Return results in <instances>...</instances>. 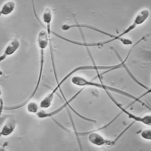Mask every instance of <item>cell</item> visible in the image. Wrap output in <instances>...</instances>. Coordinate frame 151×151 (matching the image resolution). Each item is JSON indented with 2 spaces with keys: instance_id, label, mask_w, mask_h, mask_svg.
Instances as JSON below:
<instances>
[{
  "instance_id": "cell-1",
  "label": "cell",
  "mask_w": 151,
  "mask_h": 151,
  "mask_svg": "<svg viewBox=\"0 0 151 151\" xmlns=\"http://www.w3.org/2000/svg\"><path fill=\"white\" fill-rule=\"evenodd\" d=\"M145 22V19L144 18L140 15V14H137L136 16L134 19V22L133 24H131L130 26L128 27L125 31L120 34L119 35H117L115 38H112L111 40H108L104 41L99 42H80L75 41L73 40H70L65 38L63 36H61L60 35L52 32V34L63 40L67 42H70V43H73L75 45H78V46H83V47H99V46H103L104 45H106L107 44H109L111 42H113L116 40H119L120 41L123 45H131L133 44V42L132 40L128 39H125V38H122V36L125 35L127 34L128 33L130 32L131 31H133L135 28H136L137 25L142 24Z\"/></svg>"
},
{
  "instance_id": "cell-2",
  "label": "cell",
  "mask_w": 151,
  "mask_h": 151,
  "mask_svg": "<svg viewBox=\"0 0 151 151\" xmlns=\"http://www.w3.org/2000/svg\"><path fill=\"white\" fill-rule=\"evenodd\" d=\"M116 68V65H110V66H99L96 65H81L78 66L74 68L69 73L67 74L63 79L62 81L58 83L57 85L55 88L46 96H45L40 103V106L42 109H47L51 106L52 101L54 99L55 94L56 93L57 91L60 88L61 86L69 78L72 76L73 75L76 73L78 71L82 70H96L98 71V70H106L112 71Z\"/></svg>"
},
{
  "instance_id": "cell-3",
  "label": "cell",
  "mask_w": 151,
  "mask_h": 151,
  "mask_svg": "<svg viewBox=\"0 0 151 151\" xmlns=\"http://www.w3.org/2000/svg\"><path fill=\"white\" fill-rule=\"evenodd\" d=\"M37 43L39 48L40 50V71L39 73V77L37 81V84L31 96L28 97L27 100H26L24 103L16 106H12V110H15L20 109L23 106L27 104L29 101L33 98L34 96H35L39 88L40 83L41 80L42 76V73H43V67L44 64V57H45V50L46 48L47 47L49 43V39L48 35L47 33L44 30H42L39 32L37 37Z\"/></svg>"
},
{
  "instance_id": "cell-4",
  "label": "cell",
  "mask_w": 151,
  "mask_h": 151,
  "mask_svg": "<svg viewBox=\"0 0 151 151\" xmlns=\"http://www.w3.org/2000/svg\"><path fill=\"white\" fill-rule=\"evenodd\" d=\"M71 82L73 84L76 85V86H91V87H96V88H100L103 89L105 91H111L113 92H116L118 94L120 95H123L124 96L127 97L129 98L135 100V102H137L142 104L143 106H145L146 107H148L150 109V107L145 104L144 102L141 101L140 99V98H137L135 96H133L132 94L124 91L122 90L119 89L117 88H114V87H111L110 86H107L105 85L103 83H97L91 81H88L87 79H85L84 77H82L81 76H73L71 79Z\"/></svg>"
},
{
  "instance_id": "cell-5",
  "label": "cell",
  "mask_w": 151,
  "mask_h": 151,
  "mask_svg": "<svg viewBox=\"0 0 151 151\" xmlns=\"http://www.w3.org/2000/svg\"><path fill=\"white\" fill-rule=\"evenodd\" d=\"M88 135V139L91 143L96 146H101L104 145H108V146H112L115 145V143L117 142L116 139H114V141L108 140L104 138L101 135L99 134L98 133L95 132V131L84 133H79V134L81 136H85Z\"/></svg>"
},
{
  "instance_id": "cell-6",
  "label": "cell",
  "mask_w": 151,
  "mask_h": 151,
  "mask_svg": "<svg viewBox=\"0 0 151 151\" xmlns=\"http://www.w3.org/2000/svg\"><path fill=\"white\" fill-rule=\"evenodd\" d=\"M106 93H107L108 96L111 99V100L114 103V104L123 112L124 113L128 115L129 119H134L135 121L138 122H142L145 125L147 126H151V117L150 115H146V116H143V117H139V116H136L133 114L129 112L125 109L124 107L121 106L120 104L118 103V102L113 98L111 95L109 93L108 91H106Z\"/></svg>"
},
{
  "instance_id": "cell-7",
  "label": "cell",
  "mask_w": 151,
  "mask_h": 151,
  "mask_svg": "<svg viewBox=\"0 0 151 151\" xmlns=\"http://www.w3.org/2000/svg\"><path fill=\"white\" fill-rule=\"evenodd\" d=\"M83 89H84V88H83L80 89L79 91H77L75 95H73L70 99H69L68 100H66L65 104H64L63 105L60 106L58 109H56L55 111L49 113L45 112L43 111H38V112L36 113L37 117L39 118H40V119H45V118H49V117H52V116H54V115L59 113L60 112L62 111L63 110L65 107H67L68 106H69V104L78 96V95L82 92V91L83 90Z\"/></svg>"
},
{
  "instance_id": "cell-8",
  "label": "cell",
  "mask_w": 151,
  "mask_h": 151,
  "mask_svg": "<svg viewBox=\"0 0 151 151\" xmlns=\"http://www.w3.org/2000/svg\"><path fill=\"white\" fill-rule=\"evenodd\" d=\"M19 45H20V43L17 39H13L9 42V44L5 47L3 54L0 57L1 62L4 60L8 56L12 55L14 54L18 49Z\"/></svg>"
},
{
  "instance_id": "cell-9",
  "label": "cell",
  "mask_w": 151,
  "mask_h": 151,
  "mask_svg": "<svg viewBox=\"0 0 151 151\" xmlns=\"http://www.w3.org/2000/svg\"><path fill=\"white\" fill-rule=\"evenodd\" d=\"M42 19L43 22L46 24L47 28V33L48 35L49 40H51V24L52 20V13L50 8H47L44 9L42 15Z\"/></svg>"
},
{
  "instance_id": "cell-10",
  "label": "cell",
  "mask_w": 151,
  "mask_h": 151,
  "mask_svg": "<svg viewBox=\"0 0 151 151\" xmlns=\"http://www.w3.org/2000/svg\"><path fill=\"white\" fill-rule=\"evenodd\" d=\"M16 122L14 121H9L7 122L2 128L0 133L2 136H8L13 133L16 128Z\"/></svg>"
},
{
  "instance_id": "cell-11",
  "label": "cell",
  "mask_w": 151,
  "mask_h": 151,
  "mask_svg": "<svg viewBox=\"0 0 151 151\" xmlns=\"http://www.w3.org/2000/svg\"><path fill=\"white\" fill-rule=\"evenodd\" d=\"M16 8V3L12 1H8L3 5L0 14L1 15L7 16L12 13Z\"/></svg>"
},
{
  "instance_id": "cell-12",
  "label": "cell",
  "mask_w": 151,
  "mask_h": 151,
  "mask_svg": "<svg viewBox=\"0 0 151 151\" xmlns=\"http://www.w3.org/2000/svg\"><path fill=\"white\" fill-rule=\"evenodd\" d=\"M38 104L35 102H30L28 103L27 105V110L29 112L31 113H37L38 112Z\"/></svg>"
},
{
  "instance_id": "cell-13",
  "label": "cell",
  "mask_w": 151,
  "mask_h": 151,
  "mask_svg": "<svg viewBox=\"0 0 151 151\" xmlns=\"http://www.w3.org/2000/svg\"><path fill=\"white\" fill-rule=\"evenodd\" d=\"M141 136L145 140H151V129H145L142 131L141 134Z\"/></svg>"
}]
</instances>
